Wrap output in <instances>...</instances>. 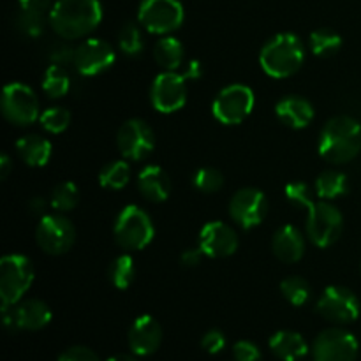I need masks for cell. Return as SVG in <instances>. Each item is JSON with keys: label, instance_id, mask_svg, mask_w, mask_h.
Segmentation results:
<instances>
[{"label": "cell", "instance_id": "cell-1", "mask_svg": "<svg viewBox=\"0 0 361 361\" xmlns=\"http://www.w3.org/2000/svg\"><path fill=\"white\" fill-rule=\"evenodd\" d=\"M48 21L59 37L74 41L101 25L102 6L99 0H56Z\"/></svg>", "mask_w": 361, "mask_h": 361}, {"label": "cell", "instance_id": "cell-2", "mask_svg": "<svg viewBox=\"0 0 361 361\" xmlns=\"http://www.w3.org/2000/svg\"><path fill=\"white\" fill-rule=\"evenodd\" d=\"M361 152V126L353 116L341 115L328 120L321 130L319 155L331 164L351 162Z\"/></svg>", "mask_w": 361, "mask_h": 361}, {"label": "cell", "instance_id": "cell-3", "mask_svg": "<svg viewBox=\"0 0 361 361\" xmlns=\"http://www.w3.org/2000/svg\"><path fill=\"white\" fill-rule=\"evenodd\" d=\"M305 62V46L298 35L277 34L261 48L259 63L264 73L271 78H289L300 71Z\"/></svg>", "mask_w": 361, "mask_h": 361}, {"label": "cell", "instance_id": "cell-4", "mask_svg": "<svg viewBox=\"0 0 361 361\" xmlns=\"http://www.w3.org/2000/svg\"><path fill=\"white\" fill-rule=\"evenodd\" d=\"M35 279L34 264L23 254H7L0 261V302L2 310L23 300Z\"/></svg>", "mask_w": 361, "mask_h": 361}, {"label": "cell", "instance_id": "cell-5", "mask_svg": "<svg viewBox=\"0 0 361 361\" xmlns=\"http://www.w3.org/2000/svg\"><path fill=\"white\" fill-rule=\"evenodd\" d=\"M116 243L126 250H143L155 236L150 215L136 204H127L118 214L113 229Z\"/></svg>", "mask_w": 361, "mask_h": 361}, {"label": "cell", "instance_id": "cell-6", "mask_svg": "<svg viewBox=\"0 0 361 361\" xmlns=\"http://www.w3.org/2000/svg\"><path fill=\"white\" fill-rule=\"evenodd\" d=\"M307 210V236L319 249L331 247L344 231L341 210L328 201H310Z\"/></svg>", "mask_w": 361, "mask_h": 361}, {"label": "cell", "instance_id": "cell-7", "mask_svg": "<svg viewBox=\"0 0 361 361\" xmlns=\"http://www.w3.org/2000/svg\"><path fill=\"white\" fill-rule=\"evenodd\" d=\"M137 20L150 34L168 35L182 27L185 11L180 0H143L137 9Z\"/></svg>", "mask_w": 361, "mask_h": 361}, {"label": "cell", "instance_id": "cell-8", "mask_svg": "<svg viewBox=\"0 0 361 361\" xmlns=\"http://www.w3.org/2000/svg\"><path fill=\"white\" fill-rule=\"evenodd\" d=\"M0 108H2V115L7 122L20 127L30 126L41 116L37 95L30 87L20 83V81L7 83L4 87Z\"/></svg>", "mask_w": 361, "mask_h": 361}, {"label": "cell", "instance_id": "cell-9", "mask_svg": "<svg viewBox=\"0 0 361 361\" xmlns=\"http://www.w3.org/2000/svg\"><path fill=\"white\" fill-rule=\"evenodd\" d=\"M35 242L49 256H62L76 242V228L62 214L42 215L35 228Z\"/></svg>", "mask_w": 361, "mask_h": 361}, {"label": "cell", "instance_id": "cell-10", "mask_svg": "<svg viewBox=\"0 0 361 361\" xmlns=\"http://www.w3.org/2000/svg\"><path fill=\"white\" fill-rule=\"evenodd\" d=\"M254 92L247 85H229L222 88L212 104V113L224 126H238L254 109Z\"/></svg>", "mask_w": 361, "mask_h": 361}, {"label": "cell", "instance_id": "cell-11", "mask_svg": "<svg viewBox=\"0 0 361 361\" xmlns=\"http://www.w3.org/2000/svg\"><path fill=\"white\" fill-rule=\"evenodd\" d=\"M51 310L42 300H21L2 310V323L7 331H39L51 323Z\"/></svg>", "mask_w": 361, "mask_h": 361}, {"label": "cell", "instance_id": "cell-12", "mask_svg": "<svg viewBox=\"0 0 361 361\" xmlns=\"http://www.w3.org/2000/svg\"><path fill=\"white\" fill-rule=\"evenodd\" d=\"M360 300L344 286H330L317 302V312L335 324L355 323L360 317Z\"/></svg>", "mask_w": 361, "mask_h": 361}, {"label": "cell", "instance_id": "cell-13", "mask_svg": "<svg viewBox=\"0 0 361 361\" xmlns=\"http://www.w3.org/2000/svg\"><path fill=\"white\" fill-rule=\"evenodd\" d=\"M360 345L353 334L342 328L321 331L312 344L314 361H356Z\"/></svg>", "mask_w": 361, "mask_h": 361}, {"label": "cell", "instance_id": "cell-14", "mask_svg": "<svg viewBox=\"0 0 361 361\" xmlns=\"http://www.w3.org/2000/svg\"><path fill=\"white\" fill-rule=\"evenodd\" d=\"M183 74L176 71H164L154 80L150 88L152 106L159 113H176L187 102V83Z\"/></svg>", "mask_w": 361, "mask_h": 361}, {"label": "cell", "instance_id": "cell-15", "mask_svg": "<svg viewBox=\"0 0 361 361\" xmlns=\"http://www.w3.org/2000/svg\"><path fill=\"white\" fill-rule=\"evenodd\" d=\"M116 147L122 157L129 161H143L155 147L154 130L140 118L127 120L116 133Z\"/></svg>", "mask_w": 361, "mask_h": 361}, {"label": "cell", "instance_id": "cell-16", "mask_svg": "<svg viewBox=\"0 0 361 361\" xmlns=\"http://www.w3.org/2000/svg\"><path fill=\"white\" fill-rule=\"evenodd\" d=\"M229 215L243 229L259 226L268 215V200L263 190L245 187L235 192L229 201Z\"/></svg>", "mask_w": 361, "mask_h": 361}, {"label": "cell", "instance_id": "cell-17", "mask_svg": "<svg viewBox=\"0 0 361 361\" xmlns=\"http://www.w3.org/2000/svg\"><path fill=\"white\" fill-rule=\"evenodd\" d=\"M115 51L111 44L102 39L90 37L74 49V67L81 76H97L115 63Z\"/></svg>", "mask_w": 361, "mask_h": 361}, {"label": "cell", "instance_id": "cell-18", "mask_svg": "<svg viewBox=\"0 0 361 361\" xmlns=\"http://www.w3.org/2000/svg\"><path fill=\"white\" fill-rule=\"evenodd\" d=\"M200 249L212 259L229 257L238 249V235L226 222H208L200 231Z\"/></svg>", "mask_w": 361, "mask_h": 361}, {"label": "cell", "instance_id": "cell-19", "mask_svg": "<svg viewBox=\"0 0 361 361\" xmlns=\"http://www.w3.org/2000/svg\"><path fill=\"white\" fill-rule=\"evenodd\" d=\"M127 342L134 356H150L161 348L162 328L152 316H140L130 326Z\"/></svg>", "mask_w": 361, "mask_h": 361}, {"label": "cell", "instance_id": "cell-20", "mask_svg": "<svg viewBox=\"0 0 361 361\" xmlns=\"http://www.w3.org/2000/svg\"><path fill=\"white\" fill-rule=\"evenodd\" d=\"M271 250L282 263H296L305 254V238L295 226H282L271 238Z\"/></svg>", "mask_w": 361, "mask_h": 361}, {"label": "cell", "instance_id": "cell-21", "mask_svg": "<svg viewBox=\"0 0 361 361\" xmlns=\"http://www.w3.org/2000/svg\"><path fill=\"white\" fill-rule=\"evenodd\" d=\"M275 115L291 129H305L314 120V106L300 95H288L275 106Z\"/></svg>", "mask_w": 361, "mask_h": 361}, {"label": "cell", "instance_id": "cell-22", "mask_svg": "<svg viewBox=\"0 0 361 361\" xmlns=\"http://www.w3.org/2000/svg\"><path fill=\"white\" fill-rule=\"evenodd\" d=\"M137 187L150 203H164L171 194V180L161 166H145L137 175Z\"/></svg>", "mask_w": 361, "mask_h": 361}, {"label": "cell", "instance_id": "cell-23", "mask_svg": "<svg viewBox=\"0 0 361 361\" xmlns=\"http://www.w3.org/2000/svg\"><path fill=\"white\" fill-rule=\"evenodd\" d=\"M268 344H270L271 353L282 361H300L309 355V344L296 331H277V334L271 335Z\"/></svg>", "mask_w": 361, "mask_h": 361}, {"label": "cell", "instance_id": "cell-24", "mask_svg": "<svg viewBox=\"0 0 361 361\" xmlns=\"http://www.w3.org/2000/svg\"><path fill=\"white\" fill-rule=\"evenodd\" d=\"M16 152L25 164L32 166V168H42L51 159L53 147L46 137L39 136V134H27L18 140Z\"/></svg>", "mask_w": 361, "mask_h": 361}, {"label": "cell", "instance_id": "cell-25", "mask_svg": "<svg viewBox=\"0 0 361 361\" xmlns=\"http://www.w3.org/2000/svg\"><path fill=\"white\" fill-rule=\"evenodd\" d=\"M154 59L164 71H176L183 62V44L176 37L164 35L155 42Z\"/></svg>", "mask_w": 361, "mask_h": 361}, {"label": "cell", "instance_id": "cell-26", "mask_svg": "<svg viewBox=\"0 0 361 361\" xmlns=\"http://www.w3.org/2000/svg\"><path fill=\"white\" fill-rule=\"evenodd\" d=\"M348 176L337 169H326L316 180V194L324 201L337 200L348 192Z\"/></svg>", "mask_w": 361, "mask_h": 361}, {"label": "cell", "instance_id": "cell-27", "mask_svg": "<svg viewBox=\"0 0 361 361\" xmlns=\"http://www.w3.org/2000/svg\"><path fill=\"white\" fill-rule=\"evenodd\" d=\"M42 92L49 99H60L69 92L71 80L67 71L59 63H51L42 76Z\"/></svg>", "mask_w": 361, "mask_h": 361}, {"label": "cell", "instance_id": "cell-28", "mask_svg": "<svg viewBox=\"0 0 361 361\" xmlns=\"http://www.w3.org/2000/svg\"><path fill=\"white\" fill-rule=\"evenodd\" d=\"M108 279L116 289H127L136 279V264L129 254L116 257L108 268Z\"/></svg>", "mask_w": 361, "mask_h": 361}, {"label": "cell", "instance_id": "cell-29", "mask_svg": "<svg viewBox=\"0 0 361 361\" xmlns=\"http://www.w3.org/2000/svg\"><path fill=\"white\" fill-rule=\"evenodd\" d=\"M129 180L130 168L126 161L109 162L99 171V183L108 190H122Z\"/></svg>", "mask_w": 361, "mask_h": 361}, {"label": "cell", "instance_id": "cell-30", "mask_svg": "<svg viewBox=\"0 0 361 361\" xmlns=\"http://www.w3.org/2000/svg\"><path fill=\"white\" fill-rule=\"evenodd\" d=\"M310 49L316 56H334L342 48V37L331 28H317L310 34Z\"/></svg>", "mask_w": 361, "mask_h": 361}, {"label": "cell", "instance_id": "cell-31", "mask_svg": "<svg viewBox=\"0 0 361 361\" xmlns=\"http://www.w3.org/2000/svg\"><path fill=\"white\" fill-rule=\"evenodd\" d=\"M80 203V189L73 182H62L53 189L49 207L56 214H66V212L74 210Z\"/></svg>", "mask_w": 361, "mask_h": 361}, {"label": "cell", "instance_id": "cell-32", "mask_svg": "<svg viewBox=\"0 0 361 361\" xmlns=\"http://www.w3.org/2000/svg\"><path fill=\"white\" fill-rule=\"evenodd\" d=\"M281 293L293 307H303L310 300L309 282L302 277H288L281 282Z\"/></svg>", "mask_w": 361, "mask_h": 361}, {"label": "cell", "instance_id": "cell-33", "mask_svg": "<svg viewBox=\"0 0 361 361\" xmlns=\"http://www.w3.org/2000/svg\"><path fill=\"white\" fill-rule=\"evenodd\" d=\"M42 129L49 134H62L71 126V113L62 106H53L39 116Z\"/></svg>", "mask_w": 361, "mask_h": 361}, {"label": "cell", "instance_id": "cell-34", "mask_svg": "<svg viewBox=\"0 0 361 361\" xmlns=\"http://www.w3.org/2000/svg\"><path fill=\"white\" fill-rule=\"evenodd\" d=\"M118 46L126 55L136 56L143 51V34L136 23L123 25L118 34Z\"/></svg>", "mask_w": 361, "mask_h": 361}, {"label": "cell", "instance_id": "cell-35", "mask_svg": "<svg viewBox=\"0 0 361 361\" xmlns=\"http://www.w3.org/2000/svg\"><path fill=\"white\" fill-rule=\"evenodd\" d=\"M194 187L203 194H215L224 185V176L215 168H201L197 169L192 178Z\"/></svg>", "mask_w": 361, "mask_h": 361}, {"label": "cell", "instance_id": "cell-36", "mask_svg": "<svg viewBox=\"0 0 361 361\" xmlns=\"http://www.w3.org/2000/svg\"><path fill=\"white\" fill-rule=\"evenodd\" d=\"M16 27L28 37H39L44 32V20L37 16H30V14H25L20 11L16 16Z\"/></svg>", "mask_w": 361, "mask_h": 361}, {"label": "cell", "instance_id": "cell-37", "mask_svg": "<svg viewBox=\"0 0 361 361\" xmlns=\"http://www.w3.org/2000/svg\"><path fill=\"white\" fill-rule=\"evenodd\" d=\"M53 4L55 2H51V0H18V6H20L21 13L42 18V20L49 18Z\"/></svg>", "mask_w": 361, "mask_h": 361}, {"label": "cell", "instance_id": "cell-38", "mask_svg": "<svg viewBox=\"0 0 361 361\" xmlns=\"http://www.w3.org/2000/svg\"><path fill=\"white\" fill-rule=\"evenodd\" d=\"M233 358L235 361H263V355L254 342L240 341L233 345Z\"/></svg>", "mask_w": 361, "mask_h": 361}, {"label": "cell", "instance_id": "cell-39", "mask_svg": "<svg viewBox=\"0 0 361 361\" xmlns=\"http://www.w3.org/2000/svg\"><path fill=\"white\" fill-rule=\"evenodd\" d=\"M286 197H288L293 204H296V207H303V208L312 201V197H310V192H309V187L302 182L288 183V185H286Z\"/></svg>", "mask_w": 361, "mask_h": 361}, {"label": "cell", "instance_id": "cell-40", "mask_svg": "<svg viewBox=\"0 0 361 361\" xmlns=\"http://www.w3.org/2000/svg\"><path fill=\"white\" fill-rule=\"evenodd\" d=\"M201 348L208 355H219L226 348V335L221 330H208L201 338Z\"/></svg>", "mask_w": 361, "mask_h": 361}, {"label": "cell", "instance_id": "cell-41", "mask_svg": "<svg viewBox=\"0 0 361 361\" xmlns=\"http://www.w3.org/2000/svg\"><path fill=\"white\" fill-rule=\"evenodd\" d=\"M59 361H99V356L85 345H73L59 356Z\"/></svg>", "mask_w": 361, "mask_h": 361}, {"label": "cell", "instance_id": "cell-42", "mask_svg": "<svg viewBox=\"0 0 361 361\" xmlns=\"http://www.w3.org/2000/svg\"><path fill=\"white\" fill-rule=\"evenodd\" d=\"M203 257H207V256H204L203 250H201L200 247H197V249L183 250V254H182V256H180V261H182L183 267L194 268V267H197V264L201 263V259H203Z\"/></svg>", "mask_w": 361, "mask_h": 361}, {"label": "cell", "instance_id": "cell-43", "mask_svg": "<svg viewBox=\"0 0 361 361\" xmlns=\"http://www.w3.org/2000/svg\"><path fill=\"white\" fill-rule=\"evenodd\" d=\"M53 63H59V66H63L67 62H73L74 60V49L67 48V46H56L55 51L51 53Z\"/></svg>", "mask_w": 361, "mask_h": 361}, {"label": "cell", "instance_id": "cell-44", "mask_svg": "<svg viewBox=\"0 0 361 361\" xmlns=\"http://www.w3.org/2000/svg\"><path fill=\"white\" fill-rule=\"evenodd\" d=\"M182 74L185 80H197V78H201V63L197 60H190Z\"/></svg>", "mask_w": 361, "mask_h": 361}, {"label": "cell", "instance_id": "cell-45", "mask_svg": "<svg viewBox=\"0 0 361 361\" xmlns=\"http://www.w3.org/2000/svg\"><path fill=\"white\" fill-rule=\"evenodd\" d=\"M11 169H13V162H11V157L9 155L4 152L2 155H0V178L6 180L7 176H9Z\"/></svg>", "mask_w": 361, "mask_h": 361}, {"label": "cell", "instance_id": "cell-46", "mask_svg": "<svg viewBox=\"0 0 361 361\" xmlns=\"http://www.w3.org/2000/svg\"><path fill=\"white\" fill-rule=\"evenodd\" d=\"M46 208V201L42 200V197H32L30 201H28V210L32 212V214H42Z\"/></svg>", "mask_w": 361, "mask_h": 361}, {"label": "cell", "instance_id": "cell-47", "mask_svg": "<svg viewBox=\"0 0 361 361\" xmlns=\"http://www.w3.org/2000/svg\"><path fill=\"white\" fill-rule=\"evenodd\" d=\"M106 361H137L136 356H127V355H116V356H111V358H108Z\"/></svg>", "mask_w": 361, "mask_h": 361}]
</instances>
